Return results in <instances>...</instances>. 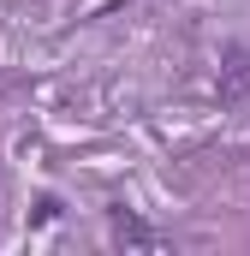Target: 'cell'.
<instances>
[{
  "label": "cell",
  "instance_id": "6da1fadb",
  "mask_svg": "<svg viewBox=\"0 0 250 256\" xmlns=\"http://www.w3.org/2000/svg\"><path fill=\"white\" fill-rule=\"evenodd\" d=\"M250 96V54L238 48V54H226V66H220V102H244Z\"/></svg>",
  "mask_w": 250,
  "mask_h": 256
}]
</instances>
